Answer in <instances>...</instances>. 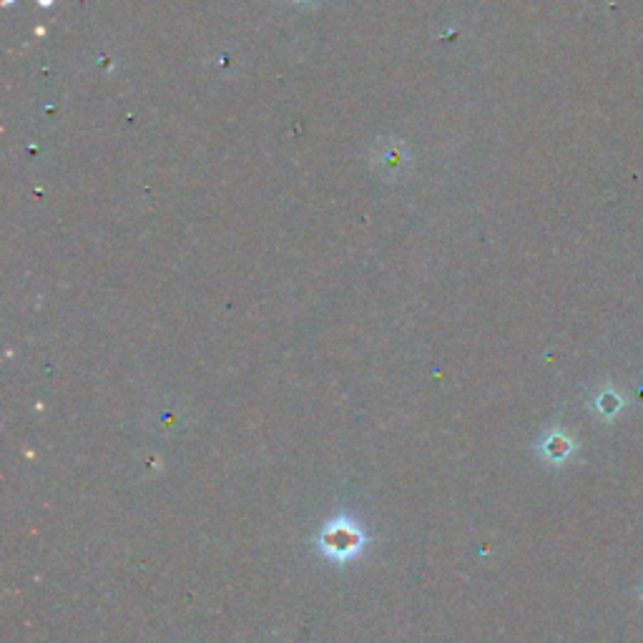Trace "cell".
<instances>
[{
	"label": "cell",
	"instance_id": "obj_1",
	"mask_svg": "<svg viewBox=\"0 0 643 643\" xmlns=\"http://www.w3.org/2000/svg\"><path fill=\"white\" fill-rule=\"evenodd\" d=\"M568 450H571V443H568L566 438H556L548 443V453H551V458H566Z\"/></svg>",
	"mask_w": 643,
	"mask_h": 643
},
{
	"label": "cell",
	"instance_id": "obj_2",
	"mask_svg": "<svg viewBox=\"0 0 643 643\" xmlns=\"http://www.w3.org/2000/svg\"><path fill=\"white\" fill-rule=\"evenodd\" d=\"M601 407H603V412H606V415H613V412H616L618 407H621V402H618L616 395H606L601 400Z\"/></svg>",
	"mask_w": 643,
	"mask_h": 643
}]
</instances>
